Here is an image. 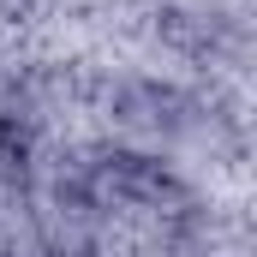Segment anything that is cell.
<instances>
[{"instance_id": "cell-1", "label": "cell", "mask_w": 257, "mask_h": 257, "mask_svg": "<svg viewBox=\"0 0 257 257\" xmlns=\"http://www.w3.org/2000/svg\"><path fill=\"white\" fill-rule=\"evenodd\" d=\"M36 6H42V0H0V12H6V18H24V12H36Z\"/></svg>"}]
</instances>
